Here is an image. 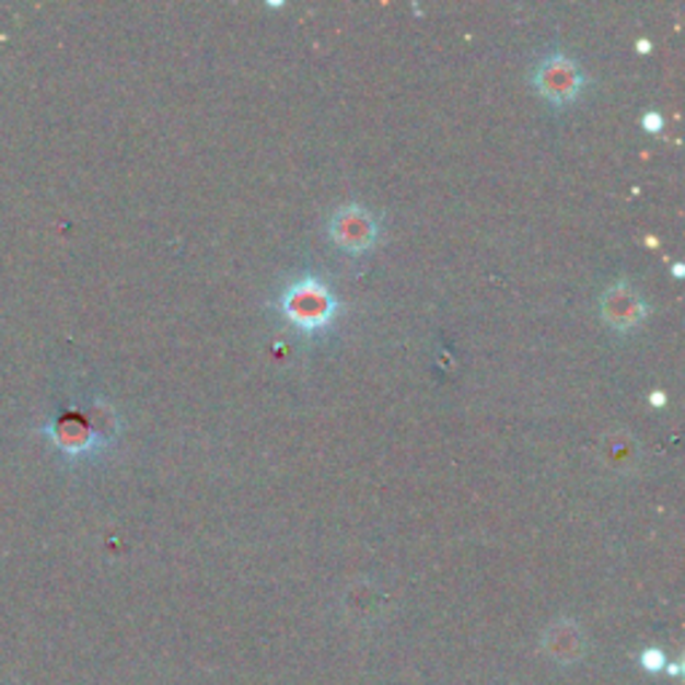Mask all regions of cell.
<instances>
[{"mask_svg": "<svg viewBox=\"0 0 685 685\" xmlns=\"http://www.w3.org/2000/svg\"><path fill=\"white\" fill-rule=\"evenodd\" d=\"M281 314L300 333H318L329 327L338 314V298L316 276H300L285 292H281Z\"/></svg>", "mask_w": 685, "mask_h": 685, "instance_id": "obj_1", "label": "cell"}, {"mask_svg": "<svg viewBox=\"0 0 685 685\" xmlns=\"http://www.w3.org/2000/svg\"><path fill=\"white\" fill-rule=\"evenodd\" d=\"M533 86L552 105L562 107L581 97L587 86V76L576 59L568 54L552 51L533 68Z\"/></svg>", "mask_w": 685, "mask_h": 685, "instance_id": "obj_2", "label": "cell"}, {"mask_svg": "<svg viewBox=\"0 0 685 685\" xmlns=\"http://www.w3.org/2000/svg\"><path fill=\"white\" fill-rule=\"evenodd\" d=\"M648 314H651V309H648L646 298L624 279L613 281L600 298V316L616 333H632L646 322Z\"/></svg>", "mask_w": 685, "mask_h": 685, "instance_id": "obj_4", "label": "cell"}, {"mask_svg": "<svg viewBox=\"0 0 685 685\" xmlns=\"http://www.w3.org/2000/svg\"><path fill=\"white\" fill-rule=\"evenodd\" d=\"M640 124H642V129L651 131V135H659V131L664 129V118H661V113L657 111H648L646 116L640 118Z\"/></svg>", "mask_w": 685, "mask_h": 685, "instance_id": "obj_5", "label": "cell"}, {"mask_svg": "<svg viewBox=\"0 0 685 685\" xmlns=\"http://www.w3.org/2000/svg\"><path fill=\"white\" fill-rule=\"evenodd\" d=\"M651 405H653V407H661V405H666V394H661V392H653V394H651Z\"/></svg>", "mask_w": 685, "mask_h": 685, "instance_id": "obj_6", "label": "cell"}, {"mask_svg": "<svg viewBox=\"0 0 685 685\" xmlns=\"http://www.w3.org/2000/svg\"><path fill=\"white\" fill-rule=\"evenodd\" d=\"M327 233L335 246L351 252V255H362L378 242V220L359 204H346L333 212Z\"/></svg>", "mask_w": 685, "mask_h": 685, "instance_id": "obj_3", "label": "cell"}, {"mask_svg": "<svg viewBox=\"0 0 685 685\" xmlns=\"http://www.w3.org/2000/svg\"><path fill=\"white\" fill-rule=\"evenodd\" d=\"M637 49H640V51H648V49H651V44H648V40H640V46H637Z\"/></svg>", "mask_w": 685, "mask_h": 685, "instance_id": "obj_7", "label": "cell"}]
</instances>
